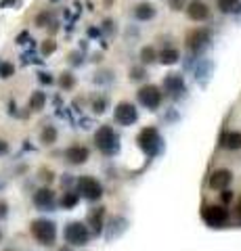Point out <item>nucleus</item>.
Here are the masks:
<instances>
[{
  "label": "nucleus",
  "mask_w": 241,
  "mask_h": 251,
  "mask_svg": "<svg viewBox=\"0 0 241 251\" xmlns=\"http://www.w3.org/2000/svg\"><path fill=\"white\" fill-rule=\"evenodd\" d=\"M118 141H120V136L113 132L111 126H101V128L97 130V134H95V144H97V149L103 153V155H113V153H118Z\"/></svg>",
  "instance_id": "f257e3e1"
},
{
  "label": "nucleus",
  "mask_w": 241,
  "mask_h": 251,
  "mask_svg": "<svg viewBox=\"0 0 241 251\" xmlns=\"http://www.w3.org/2000/svg\"><path fill=\"white\" fill-rule=\"evenodd\" d=\"M32 236L42 245H53L57 239V226L51 220H36L32 224Z\"/></svg>",
  "instance_id": "f03ea898"
},
{
  "label": "nucleus",
  "mask_w": 241,
  "mask_h": 251,
  "mask_svg": "<svg viewBox=\"0 0 241 251\" xmlns=\"http://www.w3.org/2000/svg\"><path fill=\"white\" fill-rule=\"evenodd\" d=\"M137 99H139V103L143 105V107L155 111L161 105V90L158 86H153V84H147V86L139 88Z\"/></svg>",
  "instance_id": "7ed1b4c3"
},
{
  "label": "nucleus",
  "mask_w": 241,
  "mask_h": 251,
  "mask_svg": "<svg viewBox=\"0 0 241 251\" xmlns=\"http://www.w3.org/2000/svg\"><path fill=\"white\" fill-rule=\"evenodd\" d=\"M201 218L208 226L218 228V226L226 224V220H229V209L224 205H208V207H203Z\"/></svg>",
  "instance_id": "20e7f679"
},
{
  "label": "nucleus",
  "mask_w": 241,
  "mask_h": 251,
  "mask_svg": "<svg viewBox=\"0 0 241 251\" xmlns=\"http://www.w3.org/2000/svg\"><path fill=\"white\" fill-rule=\"evenodd\" d=\"M137 141H139L141 149H143L147 155H155V153H158V149H160L161 138H160V132L155 130V128H143Z\"/></svg>",
  "instance_id": "39448f33"
},
{
  "label": "nucleus",
  "mask_w": 241,
  "mask_h": 251,
  "mask_svg": "<svg viewBox=\"0 0 241 251\" xmlns=\"http://www.w3.org/2000/svg\"><path fill=\"white\" fill-rule=\"evenodd\" d=\"M78 193L90 201H97V199H101V195H103V186L99 184L95 178L82 176V178H78Z\"/></svg>",
  "instance_id": "423d86ee"
},
{
  "label": "nucleus",
  "mask_w": 241,
  "mask_h": 251,
  "mask_svg": "<svg viewBox=\"0 0 241 251\" xmlns=\"http://www.w3.org/2000/svg\"><path fill=\"white\" fill-rule=\"evenodd\" d=\"M88 236H90L88 228L80 224V222H72V224L65 228V241L69 245H86Z\"/></svg>",
  "instance_id": "0eeeda50"
},
{
  "label": "nucleus",
  "mask_w": 241,
  "mask_h": 251,
  "mask_svg": "<svg viewBox=\"0 0 241 251\" xmlns=\"http://www.w3.org/2000/svg\"><path fill=\"white\" fill-rule=\"evenodd\" d=\"M113 117H116V122H118V124L130 126V124H134V122L139 120V113H137V107H134L132 103L122 101V103H118L116 111H113Z\"/></svg>",
  "instance_id": "6e6552de"
},
{
  "label": "nucleus",
  "mask_w": 241,
  "mask_h": 251,
  "mask_svg": "<svg viewBox=\"0 0 241 251\" xmlns=\"http://www.w3.org/2000/svg\"><path fill=\"white\" fill-rule=\"evenodd\" d=\"M208 42H210V30H205V27H197L187 36V46L191 53H200Z\"/></svg>",
  "instance_id": "1a4fd4ad"
},
{
  "label": "nucleus",
  "mask_w": 241,
  "mask_h": 251,
  "mask_svg": "<svg viewBox=\"0 0 241 251\" xmlns=\"http://www.w3.org/2000/svg\"><path fill=\"white\" fill-rule=\"evenodd\" d=\"M187 17L191 19V21H205L210 17V6L203 2V0H191V2L187 4Z\"/></svg>",
  "instance_id": "9d476101"
},
{
  "label": "nucleus",
  "mask_w": 241,
  "mask_h": 251,
  "mask_svg": "<svg viewBox=\"0 0 241 251\" xmlns=\"http://www.w3.org/2000/svg\"><path fill=\"white\" fill-rule=\"evenodd\" d=\"M164 90H166V94H170V96H181L182 92H185V80H182V75H179V73H170V75H166V80H164Z\"/></svg>",
  "instance_id": "9b49d317"
},
{
  "label": "nucleus",
  "mask_w": 241,
  "mask_h": 251,
  "mask_svg": "<svg viewBox=\"0 0 241 251\" xmlns=\"http://www.w3.org/2000/svg\"><path fill=\"white\" fill-rule=\"evenodd\" d=\"M65 159L72 165H82L88 161V149L86 146H80V144H74L69 146V149L65 151Z\"/></svg>",
  "instance_id": "f8f14e48"
},
{
  "label": "nucleus",
  "mask_w": 241,
  "mask_h": 251,
  "mask_svg": "<svg viewBox=\"0 0 241 251\" xmlns=\"http://www.w3.org/2000/svg\"><path fill=\"white\" fill-rule=\"evenodd\" d=\"M231 182H233V174L229 170H216L210 176V188H214V191H224Z\"/></svg>",
  "instance_id": "ddd939ff"
},
{
  "label": "nucleus",
  "mask_w": 241,
  "mask_h": 251,
  "mask_svg": "<svg viewBox=\"0 0 241 251\" xmlns=\"http://www.w3.org/2000/svg\"><path fill=\"white\" fill-rule=\"evenodd\" d=\"M132 15L137 21H151L155 17V6L151 2H139L132 9Z\"/></svg>",
  "instance_id": "4468645a"
},
{
  "label": "nucleus",
  "mask_w": 241,
  "mask_h": 251,
  "mask_svg": "<svg viewBox=\"0 0 241 251\" xmlns=\"http://www.w3.org/2000/svg\"><path fill=\"white\" fill-rule=\"evenodd\" d=\"M53 201H55V195H53L51 188H40V191L34 195V203H36L40 209L51 207V205H53Z\"/></svg>",
  "instance_id": "2eb2a0df"
},
{
  "label": "nucleus",
  "mask_w": 241,
  "mask_h": 251,
  "mask_svg": "<svg viewBox=\"0 0 241 251\" xmlns=\"http://www.w3.org/2000/svg\"><path fill=\"white\" fill-rule=\"evenodd\" d=\"M222 146L229 151H239L241 149V132H224L222 134Z\"/></svg>",
  "instance_id": "dca6fc26"
},
{
  "label": "nucleus",
  "mask_w": 241,
  "mask_h": 251,
  "mask_svg": "<svg viewBox=\"0 0 241 251\" xmlns=\"http://www.w3.org/2000/svg\"><path fill=\"white\" fill-rule=\"evenodd\" d=\"M179 59H181V53L172 46H166L164 51L160 53V63H164V65H174Z\"/></svg>",
  "instance_id": "f3484780"
},
{
  "label": "nucleus",
  "mask_w": 241,
  "mask_h": 251,
  "mask_svg": "<svg viewBox=\"0 0 241 251\" xmlns=\"http://www.w3.org/2000/svg\"><path fill=\"white\" fill-rule=\"evenodd\" d=\"M155 61H160V54L155 53L153 46L141 48V63H143V65H151V63H155Z\"/></svg>",
  "instance_id": "a211bd4d"
},
{
  "label": "nucleus",
  "mask_w": 241,
  "mask_h": 251,
  "mask_svg": "<svg viewBox=\"0 0 241 251\" xmlns=\"http://www.w3.org/2000/svg\"><path fill=\"white\" fill-rule=\"evenodd\" d=\"M103 214H105V209H103V207H99L97 212H90V215H88V222H90V226L95 228V233H101Z\"/></svg>",
  "instance_id": "6ab92c4d"
},
{
  "label": "nucleus",
  "mask_w": 241,
  "mask_h": 251,
  "mask_svg": "<svg viewBox=\"0 0 241 251\" xmlns=\"http://www.w3.org/2000/svg\"><path fill=\"white\" fill-rule=\"evenodd\" d=\"M44 103H46V94L40 92V90L30 96V109H34V111H40L42 107H44Z\"/></svg>",
  "instance_id": "aec40b11"
},
{
  "label": "nucleus",
  "mask_w": 241,
  "mask_h": 251,
  "mask_svg": "<svg viewBox=\"0 0 241 251\" xmlns=\"http://www.w3.org/2000/svg\"><path fill=\"white\" fill-rule=\"evenodd\" d=\"M216 4L221 13H233V11H237L239 0H216Z\"/></svg>",
  "instance_id": "412c9836"
},
{
  "label": "nucleus",
  "mask_w": 241,
  "mask_h": 251,
  "mask_svg": "<svg viewBox=\"0 0 241 251\" xmlns=\"http://www.w3.org/2000/svg\"><path fill=\"white\" fill-rule=\"evenodd\" d=\"M40 138H42V143H44V144H53L57 141V130L53 128V126H46V128L42 130Z\"/></svg>",
  "instance_id": "4be33fe9"
},
{
  "label": "nucleus",
  "mask_w": 241,
  "mask_h": 251,
  "mask_svg": "<svg viewBox=\"0 0 241 251\" xmlns=\"http://www.w3.org/2000/svg\"><path fill=\"white\" fill-rule=\"evenodd\" d=\"M78 199H80V193H63V199H61V205L63 207H74L78 203Z\"/></svg>",
  "instance_id": "5701e85b"
},
{
  "label": "nucleus",
  "mask_w": 241,
  "mask_h": 251,
  "mask_svg": "<svg viewBox=\"0 0 241 251\" xmlns=\"http://www.w3.org/2000/svg\"><path fill=\"white\" fill-rule=\"evenodd\" d=\"M59 84H61V88H65V90H72L74 88V84H76V78H74V73H61V78H59Z\"/></svg>",
  "instance_id": "b1692460"
},
{
  "label": "nucleus",
  "mask_w": 241,
  "mask_h": 251,
  "mask_svg": "<svg viewBox=\"0 0 241 251\" xmlns=\"http://www.w3.org/2000/svg\"><path fill=\"white\" fill-rule=\"evenodd\" d=\"M53 21H55V19H53V13H51V11H42L40 15L36 17V25H38V27H44V25H51Z\"/></svg>",
  "instance_id": "393cba45"
},
{
  "label": "nucleus",
  "mask_w": 241,
  "mask_h": 251,
  "mask_svg": "<svg viewBox=\"0 0 241 251\" xmlns=\"http://www.w3.org/2000/svg\"><path fill=\"white\" fill-rule=\"evenodd\" d=\"M13 73H15V67H13V63H6V61L0 63V78H2V80H9Z\"/></svg>",
  "instance_id": "a878e982"
},
{
  "label": "nucleus",
  "mask_w": 241,
  "mask_h": 251,
  "mask_svg": "<svg viewBox=\"0 0 241 251\" xmlns=\"http://www.w3.org/2000/svg\"><path fill=\"white\" fill-rule=\"evenodd\" d=\"M55 51H57L55 40H44V42H42V54H46V57H48V54H53Z\"/></svg>",
  "instance_id": "bb28decb"
},
{
  "label": "nucleus",
  "mask_w": 241,
  "mask_h": 251,
  "mask_svg": "<svg viewBox=\"0 0 241 251\" xmlns=\"http://www.w3.org/2000/svg\"><path fill=\"white\" fill-rule=\"evenodd\" d=\"M145 75H147L145 67H132V69H130V78H132V80H143Z\"/></svg>",
  "instance_id": "cd10ccee"
},
{
  "label": "nucleus",
  "mask_w": 241,
  "mask_h": 251,
  "mask_svg": "<svg viewBox=\"0 0 241 251\" xmlns=\"http://www.w3.org/2000/svg\"><path fill=\"white\" fill-rule=\"evenodd\" d=\"M168 4H170V9H172V11H182V9H187L185 0H168Z\"/></svg>",
  "instance_id": "c85d7f7f"
},
{
  "label": "nucleus",
  "mask_w": 241,
  "mask_h": 251,
  "mask_svg": "<svg viewBox=\"0 0 241 251\" xmlns=\"http://www.w3.org/2000/svg\"><path fill=\"white\" fill-rule=\"evenodd\" d=\"M101 30L105 32V34H111V32H116V21H111V19H105L103 21V27Z\"/></svg>",
  "instance_id": "c756f323"
},
{
  "label": "nucleus",
  "mask_w": 241,
  "mask_h": 251,
  "mask_svg": "<svg viewBox=\"0 0 241 251\" xmlns=\"http://www.w3.org/2000/svg\"><path fill=\"white\" fill-rule=\"evenodd\" d=\"M105 105H107V101H105V99H97V101L93 103V107H95L97 113H103V111H105Z\"/></svg>",
  "instance_id": "7c9ffc66"
},
{
  "label": "nucleus",
  "mask_w": 241,
  "mask_h": 251,
  "mask_svg": "<svg viewBox=\"0 0 241 251\" xmlns=\"http://www.w3.org/2000/svg\"><path fill=\"white\" fill-rule=\"evenodd\" d=\"M38 80H40L42 84H46V86H48V84H53V75H51V73H44V72H42V73H38Z\"/></svg>",
  "instance_id": "2f4dec72"
},
{
  "label": "nucleus",
  "mask_w": 241,
  "mask_h": 251,
  "mask_svg": "<svg viewBox=\"0 0 241 251\" xmlns=\"http://www.w3.org/2000/svg\"><path fill=\"white\" fill-rule=\"evenodd\" d=\"M101 27H88V36L90 38H99V36H101Z\"/></svg>",
  "instance_id": "473e14b6"
},
{
  "label": "nucleus",
  "mask_w": 241,
  "mask_h": 251,
  "mask_svg": "<svg viewBox=\"0 0 241 251\" xmlns=\"http://www.w3.org/2000/svg\"><path fill=\"white\" fill-rule=\"evenodd\" d=\"M53 178H55V176H53V172H51V170H46V172L42 170V180H46V182H51Z\"/></svg>",
  "instance_id": "72a5a7b5"
},
{
  "label": "nucleus",
  "mask_w": 241,
  "mask_h": 251,
  "mask_svg": "<svg viewBox=\"0 0 241 251\" xmlns=\"http://www.w3.org/2000/svg\"><path fill=\"white\" fill-rule=\"evenodd\" d=\"M6 218V203L4 201H0V220Z\"/></svg>",
  "instance_id": "f704fd0d"
},
{
  "label": "nucleus",
  "mask_w": 241,
  "mask_h": 251,
  "mask_svg": "<svg viewBox=\"0 0 241 251\" xmlns=\"http://www.w3.org/2000/svg\"><path fill=\"white\" fill-rule=\"evenodd\" d=\"M72 63H74V65L82 63V54H80V53H74V54H72Z\"/></svg>",
  "instance_id": "c9c22d12"
},
{
  "label": "nucleus",
  "mask_w": 241,
  "mask_h": 251,
  "mask_svg": "<svg viewBox=\"0 0 241 251\" xmlns=\"http://www.w3.org/2000/svg\"><path fill=\"white\" fill-rule=\"evenodd\" d=\"M233 199V195H231V191H226V188H224V193H222V201H224V203H229V201Z\"/></svg>",
  "instance_id": "e433bc0d"
},
{
  "label": "nucleus",
  "mask_w": 241,
  "mask_h": 251,
  "mask_svg": "<svg viewBox=\"0 0 241 251\" xmlns=\"http://www.w3.org/2000/svg\"><path fill=\"white\" fill-rule=\"evenodd\" d=\"M4 151H6V144H4L2 141H0V153H4Z\"/></svg>",
  "instance_id": "4c0bfd02"
},
{
  "label": "nucleus",
  "mask_w": 241,
  "mask_h": 251,
  "mask_svg": "<svg viewBox=\"0 0 241 251\" xmlns=\"http://www.w3.org/2000/svg\"><path fill=\"white\" fill-rule=\"evenodd\" d=\"M237 215H239V220H241V201L237 203Z\"/></svg>",
  "instance_id": "58836bf2"
},
{
  "label": "nucleus",
  "mask_w": 241,
  "mask_h": 251,
  "mask_svg": "<svg viewBox=\"0 0 241 251\" xmlns=\"http://www.w3.org/2000/svg\"><path fill=\"white\" fill-rule=\"evenodd\" d=\"M0 236H2V234H0Z\"/></svg>",
  "instance_id": "ea45409f"
}]
</instances>
